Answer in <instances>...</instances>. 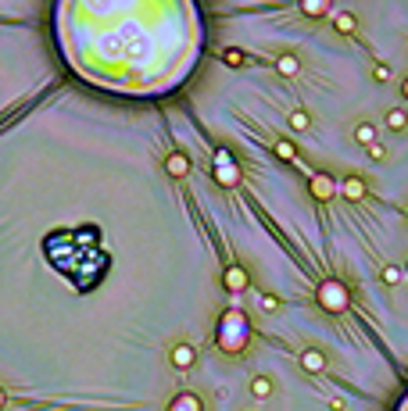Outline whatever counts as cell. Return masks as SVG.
I'll return each mask as SVG.
<instances>
[{
  "label": "cell",
  "instance_id": "ba28073f",
  "mask_svg": "<svg viewBox=\"0 0 408 411\" xmlns=\"http://www.w3.org/2000/svg\"><path fill=\"white\" fill-rule=\"evenodd\" d=\"M165 172L172 175V179H187V175H190V157L183 150H172L165 157Z\"/></svg>",
  "mask_w": 408,
  "mask_h": 411
},
{
  "label": "cell",
  "instance_id": "2e32d148",
  "mask_svg": "<svg viewBox=\"0 0 408 411\" xmlns=\"http://www.w3.org/2000/svg\"><path fill=\"white\" fill-rule=\"evenodd\" d=\"M376 133H380L376 126H369V122H362V126L355 129V140H359L362 147H373V143H376Z\"/></svg>",
  "mask_w": 408,
  "mask_h": 411
},
{
  "label": "cell",
  "instance_id": "277c9868",
  "mask_svg": "<svg viewBox=\"0 0 408 411\" xmlns=\"http://www.w3.org/2000/svg\"><path fill=\"white\" fill-rule=\"evenodd\" d=\"M222 286H226L229 293H244V290L251 286V275H247V268H244V265H229V268L222 272Z\"/></svg>",
  "mask_w": 408,
  "mask_h": 411
},
{
  "label": "cell",
  "instance_id": "9a60e30c",
  "mask_svg": "<svg viewBox=\"0 0 408 411\" xmlns=\"http://www.w3.org/2000/svg\"><path fill=\"white\" fill-rule=\"evenodd\" d=\"M408 126V111L404 107H394L390 114H387V129H394V133H401Z\"/></svg>",
  "mask_w": 408,
  "mask_h": 411
},
{
  "label": "cell",
  "instance_id": "6da1fadb",
  "mask_svg": "<svg viewBox=\"0 0 408 411\" xmlns=\"http://www.w3.org/2000/svg\"><path fill=\"white\" fill-rule=\"evenodd\" d=\"M251 340V322L240 308H226L222 318H218V333H215V343L222 355H244V347Z\"/></svg>",
  "mask_w": 408,
  "mask_h": 411
},
{
  "label": "cell",
  "instance_id": "30bf717a",
  "mask_svg": "<svg viewBox=\"0 0 408 411\" xmlns=\"http://www.w3.org/2000/svg\"><path fill=\"white\" fill-rule=\"evenodd\" d=\"M330 18H333V29H337L340 36H355V32H359V18H355L351 11H330Z\"/></svg>",
  "mask_w": 408,
  "mask_h": 411
},
{
  "label": "cell",
  "instance_id": "3957f363",
  "mask_svg": "<svg viewBox=\"0 0 408 411\" xmlns=\"http://www.w3.org/2000/svg\"><path fill=\"white\" fill-rule=\"evenodd\" d=\"M215 183L218 186H240V165L233 161V154L222 147V150H215Z\"/></svg>",
  "mask_w": 408,
  "mask_h": 411
},
{
  "label": "cell",
  "instance_id": "4fadbf2b",
  "mask_svg": "<svg viewBox=\"0 0 408 411\" xmlns=\"http://www.w3.org/2000/svg\"><path fill=\"white\" fill-rule=\"evenodd\" d=\"M330 11H333L330 0H301V15L305 18H326Z\"/></svg>",
  "mask_w": 408,
  "mask_h": 411
},
{
  "label": "cell",
  "instance_id": "5b68a950",
  "mask_svg": "<svg viewBox=\"0 0 408 411\" xmlns=\"http://www.w3.org/2000/svg\"><path fill=\"white\" fill-rule=\"evenodd\" d=\"M168 362H172V369H180V372L194 369V362H197V350H194V343H176V347L168 350Z\"/></svg>",
  "mask_w": 408,
  "mask_h": 411
},
{
  "label": "cell",
  "instance_id": "8fae6325",
  "mask_svg": "<svg viewBox=\"0 0 408 411\" xmlns=\"http://www.w3.org/2000/svg\"><path fill=\"white\" fill-rule=\"evenodd\" d=\"M298 72H301L298 54H279V57H276V76H283V79H294Z\"/></svg>",
  "mask_w": 408,
  "mask_h": 411
},
{
  "label": "cell",
  "instance_id": "44dd1931",
  "mask_svg": "<svg viewBox=\"0 0 408 411\" xmlns=\"http://www.w3.org/2000/svg\"><path fill=\"white\" fill-rule=\"evenodd\" d=\"M258 308H262V311H269V315H272V311H276V308H279V301H276V297H269V293H262V297H258Z\"/></svg>",
  "mask_w": 408,
  "mask_h": 411
},
{
  "label": "cell",
  "instance_id": "ffe728a7",
  "mask_svg": "<svg viewBox=\"0 0 408 411\" xmlns=\"http://www.w3.org/2000/svg\"><path fill=\"white\" fill-rule=\"evenodd\" d=\"M401 279H404V272H401V268H394V265H387V268H383V282H387V286H397Z\"/></svg>",
  "mask_w": 408,
  "mask_h": 411
},
{
  "label": "cell",
  "instance_id": "5bb4252c",
  "mask_svg": "<svg viewBox=\"0 0 408 411\" xmlns=\"http://www.w3.org/2000/svg\"><path fill=\"white\" fill-rule=\"evenodd\" d=\"M290 129H294V133H308V129H312V114H308L305 107L290 111Z\"/></svg>",
  "mask_w": 408,
  "mask_h": 411
},
{
  "label": "cell",
  "instance_id": "52a82bcc",
  "mask_svg": "<svg viewBox=\"0 0 408 411\" xmlns=\"http://www.w3.org/2000/svg\"><path fill=\"white\" fill-rule=\"evenodd\" d=\"M165 411H204V400L194 393V390H180L176 397L168 400V407Z\"/></svg>",
  "mask_w": 408,
  "mask_h": 411
},
{
  "label": "cell",
  "instance_id": "d4e9b609",
  "mask_svg": "<svg viewBox=\"0 0 408 411\" xmlns=\"http://www.w3.org/2000/svg\"><path fill=\"white\" fill-rule=\"evenodd\" d=\"M401 97H404V100H408V79H404V83H401Z\"/></svg>",
  "mask_w": 408,
  "mask_h": 411
},
{
  "label": "cell",
  "instance_id": "e0dca14e",
  "mask_svg": "<svg viewBox=\"0 0 408 411\" xmlns=\"http://www.w3.org/2000/svg\"><path fill=\"white\" fill-rule=\"evenodd\" d=\"M251 393H255L258 400H265V397L272 393V379H265V376H255V379H251Z\"/></svg>",
  "mask_w": 408,
  "mask_h": 411
},
{
  "label": "cell",
  "instance_id": "7a4b0ae2",
  "mask_svg": "<svg viewBox=\"0 0 408 411\" xmlns=\"http://www.w3.org/2000/svg\"><path fill=\"white\" fill-rule=\"evenodd\" d=\"M315 297L330 315H340V311H347V304H351V290H347V282H340V279H322Z\"/></svg>",
  "mask_w": 408,
  "mask_h": 411
},
{
  "label": "cell",
  "instance_id": "ac0fdd59",
  "mask_svg": "<svg viewBox=\"0 0 408 411\" xmlns=\"http://www.w3.org/2000/svg\"><path fill=\"white\" fill-rule=\"evenodd\" d=\"M272 150H276L279 161H294V157H298V150H294V143H290V140H276Z\"/></svg>",
  "mask_w": 408,
  "mask_h": 411
},
{
  "label": "cell",
  "instance_id": "7c38bea8",
  "mask_svg": "<svg viewBox=\"0 0 408 411\" xmlns=\"http://www.w3.org/2000/svg\"><path fill=\"white\" fill-rule=\"evenodd\" d=\"M301 365H305V372H326V355L319 347H308L301 355Z\"/></svg>",
  "mask_w": 408,
  "mask_h": 411
},
{
  "label": "cell",
  "instance_id": "cb8c5ba5",
  "mask_svg": "<svg viewBox=\"0 0 408 411\" xmlns=\"http://www.w3.org/2000/svg\"><path fill=\"white\" fill-rule=\"evenodd\" d=\"M4 407H8V390L0 386V411H4Z\"/></svg>",
  "mask_w": 408,
  "mask_h": 411
},
{
  "label": "cell",
  "instance_id": "d6986e66",
  "mask_svg": "<svg viewBox=\"0 0 408 411\" xmlns=\"http://www.w3.org/2000/svg\"><path fill=\"white\" fill-rule=\"evenodd\" d=\"M222 61H226L229 68H240L247 57H244V50H222Z\"/></svg>",
  "mask_w": 408,
  "mask_h": 411
},
{
  "label": "cell",
  "instance_id": "603a6c76",
  "mask_svg": "<svg viewBox=\"0 0 408 411\" xmlns=\"http://www.w3.org/2000/svg\"><path fill=\"white\" fill-rule=\"evenodd\" d=\"M383 154H387L383 143H373V147H369V157H373V161H383Z\"/></svg>",
  "mask_w": 408,
  "mask_h": 411
},
{
  "label": "cell",
  "instance_id": "8992f818",
  "mask_svg": "<svg viewBox=\"0 0 408 411\" xmlns=\"http://www.w3.org/2000/svg\"><path fill=\"white\" fill-rule=\"evenodd\" d=\"M308 190H312L315 201H333L337 197V179H333V175H326V172H319V175H312Z\"/></svg>",
  "mask_w": 408,
  "mask_h": 411
},
{
  "label": "cell",
  "instance_id": "7402d4cb",
  "mask_svg": "<svg viewBox=\"0 0 408 411\" xmlns=\"http://www.w3.org/2000/svg\"><path fill=\"white\" fill-rule=\"evenodd\" d=\"M373 79H376V83H387V79H390V68H387V65H376V68H373Z\"/></svg>",
  "mask_w": 408,
  "mask_h": 411
},
{
  "label": "cell",
  "instance_id": "9c48e42d",
  "mask_svg": "<svg viewBox=\"0 0 408 411\" xmlns=\"http://www.w3.org/2000/svg\"><path fill=\"white\" fill-rule=\"evenodd\" d=\"M337 193L347 197V201H362V197H366V183L359 179V175H347V179L337 183Z\"/></svg>",
  "mask_w": 408,
  "mask_h": 411
}]
</instances>
